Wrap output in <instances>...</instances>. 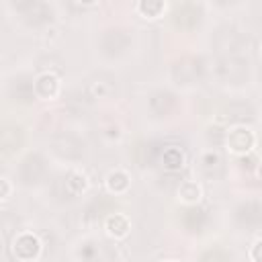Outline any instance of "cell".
<instances>
[{"mask_svg":"<svg viewBox=\"0 0 262 262\" xmlns=\"http://www.w3.org/2000/svg\"><path fill=\"white\" fill-rule=\"evenodd\" d=\"M23 145V131L14 125H2L0 127V151L2 154H14Z\"/></svg>","mask_w":262,"mask_h":262,"instance_id":"1","label":"cell"},{"mask_svg":"<svg viewBox=\"0 0 262 262\" xmlns=\"http://www.w3.org/2000/svg\"><path fill=\"white\" fill-rule=\"evenodd\" d=\"M14 254H16L20 260H31V258H35V256L39 254V242H37V237L29 235V233L20 235V237L14 242Z\"/></svg>","mask_w":262,"mask_h":262,"instance_id":"2","label":"cell"},{"mask_svg":"<svg viewBox=\"0 0 262 262\" xmlns=\"http://www.w3.org/2000/svg\"><path fill=\"white\" fill-rule=\"evenodd\" d=\"M227 143H229V147H231L233 151H248V149L252 147V143H254V137H252V133L246 131V129H235V131L229 133Z\"/></svg>","mask_w":262,"mask_h":262,"instance_id":"3","label":"cell"},{"mask_svg":"<svg viewBox=\"0 0 262 262\" xmlns=\"http://www.w3.org/2000/svg\"><path fill=\"white\" fill-rule=\"evenodd\" d=\"M176 23L180 27H194L199 23V8L194 4H182L176 10Z\"/></svg>","mask_w":262,"mask_h":262,"instance_id":"4","label":"cell"},{"mask_svg":"<svg viewBox=\"0 0 262 262\" xmlns=\"http://www.w3.org/2000/svg\"><path fill=\"white\" fill-rule=\"evenodd\" d=\"M35 88H37V92L41 94V96H53L55 92H57V80L53 78V76H49V74H45V76H41L37 82H35Z\"/></svg>","mask_w":262,"mask_h":262,"instance_id":"5","label":"cell"},{"mask_svg":"<svg viewBox=\"0 0 262 262\" xmlns=\"http://www.w3.org/2000/svg\"><path fill=\"white\" fill-rule=\"evenodd\" d=\"M106 227H108V231H111L113 235H125L127 229H129V223H127L125 217H121V215H113V217H108Z\"/></svg>","mask_w":262,"mask_h":262,"instance_id":"6","label":"cell"},{"mask_svg":"<svg viewBox=\"0 0 262 262\" xmlns=\"http://www.w3.org/2000/svg\"><path fill=\"white\" fill-rule=\"evenodd\" d=\"M164 166L168 170H178L182 166V154H180V149H176V147L166 149L164 151Z\"/></svg>","mask_w":262,"mask_h":262,"instance_id":"7","label":"cell"},{"mask_svg":"<svg viewBox=\"0 0 262 262\" xmlns=\"http://www.w3.org/2000/svg\"><path fill=\"white\" fill-rule=\"evenodd\" d=\"M127 184H129V180H127V174H123V172H113V174L108 176V188L115 190V192L125 190Z\"/></svg>","mask_w":262,"mask_h":262,"instance_id":"8","label":"cell"},{"mask_svg":"<svg viewBox=\"0 0 262 262\" xmlns=\"http://www.w3.org/2000/svg\"><path fill=\"white\" fill-rule=\"evenodd\" d=\"M184 223L190 227V229H196L201 223H203V213L196 211V209H188L184 213Z\"/></svg>","mask_w":262,"mask_h":262,"instance_id":"9","label":"cell"},{"mask_svg":"<svg viewBox=\"0 0 262 262\" xmlns=\"http://www.w3.org/2000/svg\"><path fill=\"white\" fill-rule=\"evenodd\" d=\"M68 188H70V192H74V194L82 192V190L86 188V178L80 176V174H72L70 180H68Z\"/></svg>","mask_w":262,"mask_h":262,"instance_id":"10","label":"cell"},{"mask_svg":"<svg viewBox=\"0 0 262 262\" xmlns=\"http://www.w3.org/2000/svg\"><path fill=\"white\" fill-rule=\"evenodd\" d=\"M180 196H182L184 201H194V199H199V186L192 184V182L182 184V186H180Z\"/></svg>","mask_w":262,"mask_h":262,"instance_id":"11","label":"cell"},{"mask_svg":"<svg viewBox=\"0 0 262 262\" xmlns=\"http://www.w3.org/2000/svg\"><path fill=\"white\" fill-rule=\"evenodd\" d=\"M162 8H164L162 2H139V10L143 14H147V16H156Z\"/></svg>","mask_w":262,"mask_h":262,"instance_id":"12","label":"cell"},{"mask_svg":"<svg viewBox=\"0 0 262 262\" xmlns=\"http://www.w3.org/2000/svg\"><path fill=\"white\" fill-rule=\"evenodd\" d=\"M8 190H10V186L6 184V180H0V199H4L8 194Z\"/></svg>","mask_w":262,"mask_h":262,"instance_id":"13","label":"cell"}]
</instances>
